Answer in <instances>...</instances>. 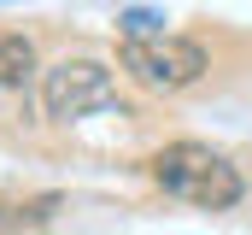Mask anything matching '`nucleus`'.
<instances>
[{"label":"nucleus","mask_w":252,"mask_h":235,"mask_svg":"<svg viewBox=\"0 0 252 235\" xmlns=\"http://www.w3.org/2000/svg\"><path fill=\"white\" fill-rule=\"evenodd\" d=\"M147 176H153L170 200H188V206H205V212H229V206L247 194L241 171H235L223 153L199 147V141H170L164 153L147 159Z\"/></svg>","instance_id":"1"},{"label":"nucleus","mask_w":252,"mask_h":235,"mask_svg":"<svg viewBox=\"0 0 252 235\" xmlns=\"http://www.w3.org/2000/svg\"><path fill=\"white\" fill-rule=\"evenodd\" d=\"M118 65H124V77H135L153 94H182L205 77V47L188 36H170V30L164 36H124Z\"/></svg>","instance_id":"2"},{"label":"nucleus","mask_w":252,"mask_h":235,"mask_svg":"<svg viewBox=\"0 0 252 235\" xmlns=\"http://www.w3.org/2000/svg\"><path fill=\"white\" fill-rule=\"evenodd\" d=\"M112 100H118V82L100 59H59L41 71V106L53 123H76V118L100 112Z\"/></svg>","instance_id":"3"},{"label":"nucleus","mask_w":252,"mask_h":235,"mask_svg":"<svg viewBox=\"0 0 252 235\" xmlns=\"http://www.w3.org/2000/svg\"><path fill=\"white\" fill-rule=\"evenodd\" d=\"M35 71V41L30 36H0V88H24Z\"/></svg>","instance_id":"4"},{"label":"nucleus","mask_w":252,"mask_h":235,"mask_svg":"<svg viewBox=\"0 0 252 235\" xmlns=\"http://www.w3.org/2000/svg\"><path fill=\"white\" fill-rule=\"evenodd\" d=\"M118 24H124V36H164V18L158 12H124Z\"/></svg>","instance_id":"5"},{"label":"nucleus","mask_w":252,"mask_h":235,"mask_svg":"<svg viewBox=\"0 0 252 235\" xmlns=\"http://www.w3.org/2000/svg\"><path fill=\"white\" fill-rule=\"evenodd\" d=\"M0 224H6V212H0Z\"/></svg>","instance_id":"6"}]
</instances>
